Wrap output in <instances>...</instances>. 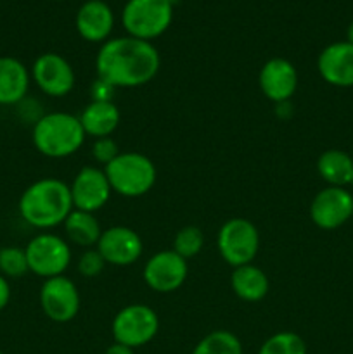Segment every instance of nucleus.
<instances>
[{
	"instance_id": "cd10ccee",
	"label": "nucleus",
	"mask_w": 353,
	"mask_h": 354,
	"mask_svg": "<svg viewBox=\"0 0 353 354\" xmlns=\"http://www.w3.org/2000/svg\"><path fill=\"white\" fill-rule=\"evenodd\" d=\"M120 156V149L118 144L111 137H102L96 138L92 145V158L96 159L99 165L107 166L113 159H116Z\"/></svg>"
},
{
	"instance_id": "2eb2a0df",
	"label": "nucleus",
	"mask_w": 353,
	"mask_h": 354,
	"mask_svg": "<svg viewBox=\"0 0 353 354\" xmlns=\"http://www.w3.org/2000/svg\"><path fill=\"white\" fill-rule=\"evenodd\" d=\"M258 83L266 99L275 104H286L298 88V71L287 59H269L260 69Z\"/></svg>"
},
{
	"instance_id": "b1692460",
	"label": "nucleus",
	"mask_w": 353,
	"mask_h": 354,
	"mask_svg": "<svg viewBox=\"0 0 353 354\" xmlns=\"http://www.w3.org/2000/svg\"><path fill=\"white\" fill-rule=\"evenodd\" d=\"M258 354H307V344L296 332H277L263 342Z\"/></svg>"
},
{
	"instance_id": "a211bd4d",
	"label": "nucleus",
	"mask_w": 353,
	"mask_h": 354,
	"mask_svg": "<svg viewBox=\"0 0 353 354\" xmlns=\"http://www.w3.org/2000/svg\"><path fill=\"white\" fill-rule=\"evenodd\" d=\"M31 73L16 57H0V106L23 102L30 88Z\"/></svg>"
},
{
	"instance_id": "5701e85b",
	"label": "nucleus",
	"mask_w": 353,
	"mask_h": 354,
	"mask_svg": "<svg viewBox=\"0 0 353 354\" xmlns=\"http://www.w3.org/2000/svg\"><path fill=\"white\" fill-rule=\"evenodd\" d=\"M192 354H242V344L232 332L213 330L197 342Z\"/></svg>"
},
{
	"instance_id": "c85d7f7f",
	"label": "nucleus",
	"mask_w": 353,
	"mask_h": 354,
	"mask_svg": "<svg viewBox=\"0 0 353 354\" xmlns=\"http://www.w3.org/2000/svg\"><path fill=\"white\" fill-rule=\"evenodd\" d=\"M114 90L116 88L111 86L109 83L97 78L96 83L92 85V100H113Z\"/></svg>"
},
{
	"instance_id": "4468645a",
	"label": "nucleus",
	"mask_w": 353,
	"mask_h": 354,
	"mask_svg": "<svg viewBox=\"0 0 353 354\" xmlns=\"http://www.w3.org/2000/svg\"><path fill=\"white\" fill-rule=\"evenodd\" d=\"M96 249L107 265L130 266L138 261L144 251V244H142L141 235L132 228L111 227L102 230Z\"/></svg>"
},
{
	"instance_id": "4be33fe9",
	"label": "nucleus",
	"mask_w": 353,
	"mask_h": 354,
	"mask_svg": "<svg viewBox=\"0 0 353 354\" xmlns=\"http://www.w3.org/2000/svg\"><path fill=\"white\" fill-rule=\"evenodd\" d=\"M62 225H64L69 241L80 248L92 249L93 245H97L102 234L97 218L93 216V213H87V211L73 209Z\"/></svg>"
},
{
	"instance_id": "dca6fc26",
	"label": "nucleus",
	"mask_w": 353,
	"mask_h": 354,
	"mask_svg": "<svg viewBox=\"0 0 353 354\" xmlns=\"http://www.w3.org/2000/svg\"><path fill=\"white\" fill-rule=\"evenodd\" d=\"M317 68L322 80L332 86H353V45L350 41H334L320 52Z\"/></svg>"
},
{
	"instance_id": "7ed1b4c3",
	"label": "nucleus",
	"mask_w": 353,
	"mask_h": 354,
	"mask_svg": "<svg viewBox=\"0 0 353 354\" xmlns=\"http://www.w3.org/2000/svg\"><path fill=\"white\" fill-rule=\"evenodd\" d=\"M85 131H83L80 118L69 113H48L35 121L33 140L35 149L45 158L62 159L69 158L82 149L85 144Z\"/></svg>"
},
{
	"instance_id": "f257e3e1",
	"label": "nucleus",
	"mask_w": 353,
	"mask_h": 354,
	"mask_svg": "<svg viewBox=\"0 0 353 354\" xmlns=\"http://www.w3.org/2000/svg\"><path fill=\"white\" fill-rule=\"evenodd\" d=\"M161 57L151 41L134 37L109 38L96 57L97 78L114 88H137L159 71Z\"/></svg>"
},
{
	"instance_id": "a878e982",
	"label": "nucleus",
	"mask_w": 353,
	"mask_h": 354,
	"mask_svg": "<svg viewBox=\"0 0 353 354\" xmlns=\"http://www.w3.org/2000/svg\"><path fill=\"white\" fill-rule=\"evenodd\" d=\"M204 245V234L199 227H183L176 232L175 239H173V251L183 259H190L201 252Z\"/></svg>"
},
{
	"instance_id": "aec40b11",
	"label": "nucleus",
	"mask_w": 353,
	"mask_h": 354,
	"mask_svg": "<svg viewBox=\"0 0 353 354\" xmlns=\"http://www.w3.org/2000/svg\"><path fill=\"white\" fill-rule=\"evenodd\" d=\"M230 287L239 299L246 303H258L269 294L270 282L266 273L253 263L234 268L230 277Z\"/></svg>"
},
{
	"instance_id": "f3484780",
	"label": "nucleus",
	"mask_w": 353,
	"mask_h": 354,
	"mask_svg": "<svg viewBox=\"0 0 353 354\" xmlns=\"http://www.w3.org/2000/svg\"><path fill=\"white\" fill-rule=\"evenodd\" d=\"M75 26L83 40L104 44L113 31L114 14L104 0H89L76 12Z\"/></svg>"
},
{
	"instance_id": "20e7f679",
	"label": "nucleus",
	"mask_w": 353,
	"mask_h": 354,
	"mask_svg": "<svg viewBox=\"0 0 353 354\" xmlns=\"http://www.w3.org/2000/svg\"><path fill=\"white\" fill-rule=\"evenodd\" d=\"M113 192L123 197H142L154 187L156 166L141 152H120L116 159L104 166Z\"/></svg>"
},
{
	"instance_id": "473e14b6",
	"label": "nucleus",
	"mask_w": 353,
	"mask_h": 354,
	"mask_svg": "<svg viewBox=\"0 0 353 354\" xmlns=\"http://www.w3.org/2000/svg\"><path fill=\"white\" fill-rule=\"evenodd\" d=\"M0 354H3V353H0Z\"/></svg>"
},
{
	"instance_id": "c756f323",
	"label": "nucleus",
	"mask_w": 353,
	"mask_h": 354,
	"mask_svg": "<svg viewBox=\"0 0 353 354\" xmlns=\"http://www.w3.org/2000/svg\"><path fill=\"white\" fill-rule=\"evenodd\" d=\"M9 303H10L9 280H7L3 275H0V311L6 310Z\"/></svg>"
},
{
	"instance_id": "ddd939ff",
	"label": "nucleus",
	"mask_w": 353,
	"mask_h": 354,
	"mask_svg": "<svg viewBox=\"0 0 353 354\" xmlns=\"http://www.w3.org/2000/svg\"><path fill=\"white\" fill-rule=\"evenodd\" d=\"M69 190H71L73 209L87 211V213L102 209L113 194L106 173L97 166H85L80 169L73 178Z\"/></svg>"
},
{
	"instance_id": "393cba45",
	"label": "nucleus",
	"mask_w": 353,
	"mask_h": 354,
	"mask_svg": "<svg viewBox=\"0 0 353 354\" xmlns=\"http://www.w3.org/2000/svg\"><path fill=\"white\" fill-rule=\"evenodd\" d=\"M30 272L28 268L26 252L23 248L9 245V248H0V275L9 279H21Z\"/></svg>"
},
{
	"instance_id": "2f4dec72",
	"label": "nucleus",
	"mask_w": 353,
	"mask_h": 354,
	"mask_svg": "<svg viewBox=\"0 0 353 354\" xmlns=\"http://www.w3.org/2000/svg\"><path fill=\"white\" fill-rule=\"evenodd\" d=\"M346 41H350L353 45V21L350 23L348 30H346Z\"/></svg>"
},
{
	"instance_id": "f03ea898",
	"label": "nucleus",
	"mask_w": 353,
	"mask_h": 354,
	"mask_svg": "<svg viewBox=\"0 0 353 354\" xmlns=\"http://www.w3.org/2000/svg\"><path fill=\"white\" fill-rule=\"evenodd\" d=\"M17 209L28 225L48 230L64 223L73 211L71 190L59 178H40L21 194Z\"/></svg>"
},
{
	"instance_id": "1a4fd4ad",
	"label": "nucleus",
	"mask_w": 353,
	"mask_h": 354,
	"mask_svg": "<svg viewBox=\"0 0 353 354\" xmlns=\"http://www.w3.org/2000/svg\"><path fill=\"white\" fill-rule=\"evenodd\" d=\"M38 299L45 317L55 324H68L80 311L78 289L75 282L64 275L45 280Z\"/></svg>"
},
{
	"instance_id": "f8f14e48",
	"label": "nucleus",
	"mask_w": 353,
	"mask_h": 354,
	"mask_svg": "<svg viewBox=\"0 0 353 354\" xmlns=\"http://www.w3.org/2000/svg\"><path fill=\"white\" fill-rule=\"evenodd\" d=\"M353 216V196L345 187H325L310 204V220L322 230H336Z\"/></svg>"
},
{
	"instance_id": "bb28decb",
	"label": "nucleus",
	"mask_w": 353,
	"mask_h": 354,
	"mask_svg": "<svg viewBox=\"0 0 353 354\" xmlns=\"http://www.w3.org/2000/svg\"><path fill=\"white\" fill-rule=\"evenodd\" d=\"M107 263L104 261V258L97 249H87L78 259V272L85 279H93V277H99L102 273Z\"/></svg>"
},
{
	"instance_id": "6e6552de",
	"label": "nucleus",
	"mask_w": 353,
	"mask_h": 354,
	"mask_svg": "<svg viewBox=\"0 0 353 354\" xmlns=\"http://www.w3.org/2000/svg\"><path fill=\"white\" fill-rule=\"evenodd\" d=\"M28 268L42 279L64 275L71 263V248L62 237L54 234H38L24 248Z\"/></svg>"
},
{
	"instance_id": "9b49d317",
	"label": "nucleus",
	"mask_w": 353,
	"mask_h": 354,
	"mask_svg": "<svg viewBox=\"0 0 353 354\" xmlns=\"http://www.w3.org/2000/svg\"><path fill=\"white\" fill-rule=\"evenodd\" d=\"M31 80L48 97H66L75 86V69L55 52H45L31 66Z\"/></svg>"
},
{
	"instance_id": "7c9ffc66",
	"label": "nucleus",
	"mask_w": 353,
	"mask_h": 354,
	"mask_svg": "<svg viewBox=\"0 0 353 354\" xmlns=\"http://www.w3.org/2000/svg\"><path fill=\"white\" fill-rule=\"evenodd\" d=\"M106 354H135V353H134V349L128 348V346L118 344V342H114V344H111L109 348H107Z\"/></svg>"
},
{
	"instance_id": "412c9836",
	"label": "nucleus",
	"mask_w": 353,
	"mask_h": 354,
	"mask_svg": "<svg viewBox=\"0 0 353 354\" xmlns=\"http://www.w3.org/2000/svg\"><path fill=\"white\" fill-rule=\"evenodd\" d=\"M317 171L329 187H345L353 183V156L339 149L324 151L317 159Z\"/></svg>"
},
{
	"instance_id": "423d86ee",
	"label": "nucleus",
	"mask_w": 353,
	"mask_h": 354,
	"mask_svg": "<svg viewBox=\"0 0 353 354\" xmlns=\"http://www.w3.org/2000/svg\"><path fill=\"white\" fill-rule=\"evenodd\" d=\"M218 252L232 268L249 265L260 251V232L246 218H232L220 227L217 235Z\"/></svg>"
},
{
	"instance_id": "6ab92c4d",
	"label": "nucleus",
	"mask_w": 353,
	"mask_h": 354,
	"mask_svg": "<svg viewBox=\"0 0 353 354\" xmlns=\"http://www.w3.org/2000/svg\"><path fill=\"white\" fill-rule=\"evenodd\" d=\"M80 123L89 137H111L120 124L121 114L113 100H92L80 114Z\"/></svg>"
},
{
	"instance_id": "39448f33",
	"label": "nucleus",
	"mask_w": 353,
	"mask_h": 354,
	"mask_svg": "<svg viewBox=\"0 0 353 354\" xmlns=\"http://www.w3.org/2000/svg\"><path fill=\"white\" fill-rule=\"evenodd\" d=\"M173 19L172 0H128L121 12V23L128 37L151 41L161 37Z\"/></svg>"
},
{
	"instance_id": "9d476101",
	"label": "nucleus",
	"mask_w": 353,
	"mask_h": 354,
	"mask_svg": "<svg viewBox=\"0 0 353 354\" xmlns=\"http://www.w3.org/2000/svg\"><path fill=\"white\" fill-rule=\"evenodd\" d=\"M189 275V263L175 251L156 252L142 270L145 286L159 294L175 292L183 286Z\"/></svg>"
},
{
	"instance_id": "0eeeda50",
	"label": "nucleus",
	"mask_w": 353,
	"mask_h": 354,
	"mask_svg": "<svg viewBox=\"0 0 353 354\" xmlns=\"http://www.w3.org/2000/svg\"><path fill=\"white\" fill-rule=\"evenodd\" d=\"M111 330L114 342L137 349L156 337L159 330V317L147 304H128L114 315Z\"/></svg>"
}]
</instances>
